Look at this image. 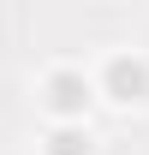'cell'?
Wrapping results in <instances>:
<instances>
[{"instance_id": "cell-3", "label": "cell", "mask_w": 149, "mask_h": 155, "mask_svg": "<svg viewBox=\"0 0 149 155\" xmlns=\"http://www.w3.org/2000/svg\"><path fill=\"white\" fill-rule=\"evenodd\" d=\"M48 155H90V137L78 131V125H60V131L48 137Z\"/></svg>"}, {"instance_id": "cell-1", "label": "cell", "mask_w": 149, "mask_h": 155, "mask_svg": "<svg viewBox=\"0 0 149 155\" xmlns=\"http://www.w3.org/2000/svg\"><path fill=\"white\" fill-rule=\"evenodd\" d=\"M108 96H113V101H143V96H149V66L131 60V54L108 60Z\"/></svg>"}, {"instance_id": "cell-2", "label": "cell", "mask_w": 149, "mask_h": 155, "mask_svg": "<svg viewBox=\"0 0 149 155\" xmlns=\"http://www.w3.org/2000/svg\"><path fill=\"white\" fill-rule=\"evenodd\" d=\"M84 101H90V84H84V78L78 72H54L48 78V107H54V114H84Z\"/></svg>"}]
</instances>
